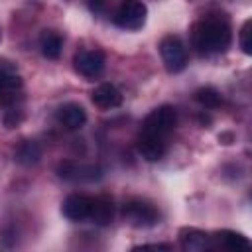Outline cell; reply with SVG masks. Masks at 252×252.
Returning a JSON list of instances; mask_svg holds the SVG:
<instances>
[{"mask_svg": "<svg viewBox=\"0 0 252 252\" xmlns=\"http://www.w3.org/2000/svg\"><path fill=\"white\" fill-rule=\"evenodd\" d=\"M14 159L20 165H35L41 159V146L35 140H24L14 152Z\"/></svg>", "mask_w": 252, "mask_h": 252, "instance_id": "16", "label": "cell"}, {"mask_svg": "<svg viewBox=\"0 0 252 252\" xmlns=\"http://www.w3.org/2000/svg\"><path fill=\"white\" fill-rule=\"evenodd\" d=\"M175 124H177V110H175L171 104H161V106L154 108V110L144 118L142 132L167 138V134L175 128Z\"/></svg>", "mask_w": 252, "mask_h": 252, "instance_id": "3", "label": "cell"}, {"mask_svg": "<svg viewBox=\"0 0 252 252\" xmlns=\"http://www.w3.org/2000/svg\"><path fill=\"white\" fill-rule=\"evenodd\" d=\"M171 250L173 246L171 244H140V246H134L132 250Z\"/></svg>", "mask_w": 252, "mask_h": 252, "instance_id": "21", "label": "cell"}, {"mask_svg": "<svg viewBox=\"0 0 252 252\" xmlns=\"http://www.w3.org/2000/svg\"><path fill=\"white\" fill-rule=\"evenodd\" d=\"M0 41H2V32H0Z\"/></svg>", "mask_w": 252, "mask_h": 252, "instance_id": "24", "label": "cell"}, {"mask_svg": "<svg viewBox=\"0 0 252 252\" xmlns=\"http://www.w3.org/2000/svg\"><path fill=\"white\" fill-rule=\"evenodd\" d=\"M232 134L230 132H222V134H219V142L220 144H224V146H228V144H232Z\"/></svg>", "mask_w": 252, "mask_h": 252, "instance_id": "23", "label": "cell"}, {"mask_svg": "<svg viewBox=\"0 0 252 252\" xmlns=\"http://www.w3.org/2000/svg\"><path fill=\"white\" fill-rule=\"evenodd\" d=\"M159 55L167 73H181L187 67V49L177 35H165L159 41Z\"/></svg>", "mask_w": 252, "mask_h": 252, "instance_id": "4", "label": "cell"}, {"mask_svg": "<svg viewBox=\"0 0 252 252\" xmlns=\"http://www.w3.org/2000/svg\"><path fill=\"white\" fill-rule=\"evenodd\" d=\"M87 4H89V8H91V12H94V14H100V12L104 10V4H106V0H87Z\"/></svg>", "mask_w": 252, "mask_h": 252, "instance_id": "22", "label": "cell"}, {"mask_svg": "<svg viewBox=\"0 0 252 252\" xmlns=\"http://www.w3.org/2000/svg\"><path fill=\"white\" fill-rule=\"evenodd\" d=\"M136 146H138V154L146 161H159L167 152V138L140 132V136L136 140Z\"/></svg>", "mask_w": 252, "mask_h": 252, "instance_id": "10", "label": "cell"}, {"mask_svg": "<svg viewBox=\"0 0 252 252\" xmlns=\"http://www.w3.org/2000/svg\"><path fill=\"white\" fill-rule=\"evenodd\" d=\"M57 173L67 181H96L102 177V169L98 165H81L75 161H61Z\"/></svg>", "mask_w": 252, "mask_h": 252, "instance_id": "9", "label": "cell"}, {"mask_svg": "<svg viewBox=\"0 0 252 252\" xmlns=\"http://www.w3.org/2000/svg\"><path fill=\"white\" fill-rule=\"evenodd\" d=\"M104 63H106V57L100 49H83L73 57L75 71L87 81H94L96 77H100L104 71Z\"/></svg>", "mask_w": 252, "mask_h": 252, "instance_id": "7", "label": "cell"}, {"mask_svg": "<svg viewBox=\"0 0 252 252\" xmlns=\"http://www.w3.org/2000/svg\"><path fill=\"white\" fill-rule=\"evenodd\" d=\"M91 100L94 106H98L100 110H110V108H118L122 104V93L110 85V83H102L98 85L93 93H91Z\"/></svg>", "mask_w": 252, "mask_h": 252, "instance_id": "13", "label": "cell"}, {"mask_svg": "<svg viewBox=\"0 0 252 252\" xmlns=\"http://www.w3.org/2000/svg\"><path fill=\"white\" fill-rule=\"evenodd\" d=\"M238 43L240 49L246 55H252V20H246L240 28V35H238Z\"/></svg>", "mask_w": 252, "mask_h": 252, "instance_id": "20", "label": "cell"}, {"mask_svg": "<svg viewBox=\"0 0 252 252\" xmlns=\"http://www.w3.org/2000/svg\"><path fill=\"white\" fill-rule=\"evenodd\" d=\"M191 41L201 55H217V53H224L230 47L232 32L226 20L209 16L193 24Z\"/></svg>", "mask_w": 252, "mask_h": 252, "instance_id": "1", "label": "cell"}, {"mask_svg": "<svg viewBox=\"0 0 252 252\" xmlns=\"http://www.w3.org/2000/svg\"><path fill=\"white\" fill-rule=\"evenodd\" d=\"M179 244L183 250H189V252H203V250L213 248L211 234H207L195 226H183L179 230Z\"/></svg>", "mask_w": 252, "mask_h": 252, "instance_id": "11", "label": "cell"}, {"mask_svg": "<svg viewBox=\"0 0 252 252\" xmlns=\"http://www.w3.org/2000/svg\"><path fill=\"white\" fill-rule=\"evenodd\" d=\"M195 100L205 108H219L222 104V96L215 87H201L195 91Z\"/></svg>", "mask_w": 252, "mask_h": 252, "instance_id": "18", "label": "cell"}, {"mask_svg": "<svg viewBox=\"0 0 252 252\" xmlns=\"http://www.w3.org/2000/svg\"><path fill=\"white\" fill-rule=\"evenodd\" d=\"M91 205H93V197H89L85 193H71L65 197L63 205H61V213L65 219H69L73 222H81V220L89 219Z\"/></svg>", "mask_w": 252, "mask_h": 252, "instance_id": "8", "label": "cell"}, {"mask_svg": "<svg viewBox=\"0 0 252 252\" xmlns=\"http://www.w3.org/2000/svg\"><path fill=\"white\" fill-rule=\"evenodd\" d=\"M211 242H213V248L220 246L224 250H248L250 248V240L244 234L234 232V230H217L211 234Z\"/></svg>", "mask_w": 252, "mask_h": 252, "instance_id": "15", "label": "cell"}, {"mask_svg": "<svg viewBox=\"0 0 252 252\" xmlns=\"http://www.w3.org/2000/svg\"><path fill=\"white\" fill-rule=\"evenodd\" d=\"M39 49H41L43 57L57 59L61 55V49H63V37L55 30H45L39 37Z\"/></svg>", "mask_w": 252, "mask_h": 252, "instance_id": "17", "label": "cell"}, {"mask_svg": "<svg viewBox=\"0 0 252 252\" xmlns=\"http://www.w3.org/2000/svg\"><path fill=\"white\" fill-rule=\"evenodd\" d=\"M24 83L12 65H0V108H12L22 100Z\"/></svg>", "mask_w": 252, "mask_h": 252, "instance_id": "5", "label": "cell"}, {"mask_svg": "<svg viewBox=\"0 0 252 252\" xmlns=\"http://www.w3.org/2000/svg\"><path fill=\"white\" fill-rule=\"evenodd\" d=\"M57 122L63 126V128H67V130H79V128H83L85 126V122H87V112H85V108L81 106V104H77V102H67V104H61L59 108H57Z\"/></svg>", "mask_w": 252, "mask_h": 252, "instance_id": "12", "label": "cell"}, {"mask_svg": "<svg viewBox=\"0 0 252 252\" xmlns=\"http://www.w3.org/2000/svg\"><path fill=\"white\" fill-rule=\"evenodd\" d=\"M24 118H26L24 110H20L18 106H12V108H8V110L4 112V116H2V124H4V128L12 130V128H18V126L24 122Z\"/></svg>", "mask_w": 252, "mask_h": 252, "instance_id": "19", "label": "cell"}, {"mask_svg": "<svg viewBox=\"0 0 252 252\" xmlns=\"http://www.w3.org/2000/svg\"><path fill=\"white\" fill-rule=\"evenodd\" d=\"M89 219L96 224V226H106L112 222L114 219V201L108 195H98L93 197V205H91V213Z\"/></svg>", "mask_w": 252, "mask_h": 252, "instance_id": "14", "label": "cell"}, {"mask_svg": "<svg viewBox=\"0 0 252 252\" xmlns=\"http://www.w3.org/2000/svg\"><path fill=\"white\" fill-rule=\"evenodd\" d=\"M122 217L136 228H150L159 222L158 209L144 199H130L122 205Z\"/></svg>", "mask_w": 252, "mask_h": 252, "instance_id": "2", "label": "cell"}, {"mask_svg": "<svg viewBox=\"0 0 252 252\" xmlns=\"http://www.w3.org/2000/svg\"><path fill=\"white\" fill-rule=\"evenodd\" d=\"M148 8L142 0H124L114 12V24L122 30H140L146 24Z\"/></svg>", "mask_w": 252, "mask_h": 252, "instance_id": "6", "label": "cell"}]
</instances>
